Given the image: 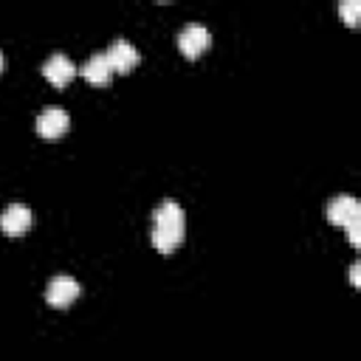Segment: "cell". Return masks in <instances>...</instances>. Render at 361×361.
<instances>
[{
	"label": "cell",
	"instance_id": "cell-11",
	"mask_svg": "<svg viewBox=\"0 0 361 361\" xmlns=\"http://www.w3.org/2000/svg\"><path fill=\"white\" fill-rule=\"evenodd\" d=\"M344 228H347L350 243H353V245H358V243H361V234H358V231H361V220H355V223H350V226H344Z\"/></svg>",
	"mask_w": 361,
	"mask_h": 361
},
{
	"label": "cell",
	"instance_id": "cell-10",
	"mask_svg": "<svg viewBox=\"0 0 361 361\" xmlns=\"http://www.w3.org/2000/svg\"><path fill=\"white\" fill-rule=\"evenodd\" d=\"M338 14L344 17V23L350 28H355L358 25V17H361V3L358 0H344V3H338Z\"/></svg>",
	"mask_w": 361,
	"mask_h": 361
},
{
	"label": "cell",
	"instance_id": "cell-2",
	"mask_svg": "<svg viewBox=\"0 0 361 361\" xmlns=\"http://www.w3.org/2000/svg\"><path fill=\"white\" fill-rule=\"evenodd\" d=\"M209 45H212V34L203 23H186L178 34V48L189 59H197L203 51H209Z\"/></svg>",
	"mask_w": 361,
	"mask_h": 361
},
{
	"label": "cell",
	"instance_id": "cell-3",
	"mask_svg": "<svg viewBox=\"0 0 361 361\" xmlns=\"http://www.w3.org/2000/svg\"><path fill=\"white\" fill-rule=\"evenodd\" d=\"M79 293H82V285H79L73 276L59 274V276H54V279L48 282V288H45V302L54 305V307H68Z\"/></svg>",
	"mask_w": 361,
	"mask_h": 361
},
{
	"label": "cell",
	"instance_id": "cell-9",
	"mask_svg": "<svg viewBox=\"0 0 361 361\" xmlns=\"http://www.w3.org/2000/svg\"><path fill=\"white\" fill-rule=\"evenodd\" d=\"M79 71H82V76H85L90 85H107L110 76H113V68H110V62H107L104 54H93V56H87L85 65H82Z\"/></svg>",
	"mask_w": 361,
	"mask_h": 361
},
{
	"label": "cell",
	"instance_id": "cell-12",
	"mask_svg": "<svg viewBox=\"0 0 361 361\" xmlns=\"http://www.w3.org/2000/svg\"><path fill=\"white\" fill-rule=\"evenodd\" d=\"M358 268H361L358 262H353V265H350V282H353V285H358Z\"/></svg>",
	"mask_w": 361,
	"mask_h": 361
},
{
	"label": "cell",
	"instance_id": "cell-7",
	"mask_svg": "<svg viewBox=\"0 0 361 361\" xmlns=\"http://www.w3.org/2000/svg\"><path fill=\"white\" fill-rule=\"evenodd\" d=\"M68 127H71V116L62 107H45L37 116V133L42 138H59Z\"/></svg>",
	"mask_w": 361,
	"mask_h": 361
},
{
	"label": "cell",
	"instance_id": "cell-5",
	"mask_svg": "<svg viewBox=\"0 0 361 361\" xmlns=\"http://www.w3.org/2000/svg\"><path fill=\"white\" fill-rule=\"evenodd\" d=\"M104 56H107L110 68H113V71H118V73H127V71H133V68L138 65V59H141L138 48H135V45H130L127 39H121V37H118V39H113V42L107 45Z\"/></svg>",
	"mask_w": 361,
	"mask_h": 361
},
{
	"label": "cell",
	"instance_id": "cell-6",
	"mask_svg": "<svg viewBox=\"0 0 361 361\" xmlns=\"http://www.w3.org/2000/svg\"><path fill=\"white\" fill-rule=\"evenodd\" d=\"M31 209L25 203H8L6 212L0 214V228L8 234V237H17V234H25L31 228Z\"/></svg>",
	"mask_w": 361,
	"mask_h": 361
},
{
	"label": "cell",
	"instance_id": "cell-1",
	"mask_svg": "<svg viewBox=\"0 0 361 361\" xmlns=\"http://www.w3.org/2000/svg\"><path fill=\"white\" fill-rule=\"evenodd\" d=\"M186 234V214L180 209V203H175L172 197L161 200L152 212V245L161 254H172Z\"/></svg>",
	"mask_w": 361,
	"mask_h": 361
},
{
	"label": "cell",
	"instance_id": "cell-8",
	"mask_svg": "<svg viewBox=\"0 0 361 361\" xmlns=\"http://www.w3.org/2000/svg\"><path fill=\"white\" fill-rule=\"evenodd\" d=\"M42 73H45V79H48L51 85L62 87V85H68V82L73 79L76 65H73V59H71V56H65V54H54V56H48V59H45Z\"/></svg>",
	"mask_w": 361,
	"mask_h": 361
},
{
	"label": "cell",
	"instance_id": "cell-4",
	"mask_svg": "<svg viewBox=\"0 0 361 361\" xmlns=\"http://www.w3.org/2000/svg\"><path fill=\"white\" fill-rule=\"evenodd\" d=\"M327 220L333 226H341V228L350 226V223H355V220H361L358 200L353 195H336V197H330V203H327Z\"/></svg>",
	"mask_w": 361,
	"mask_h": 361
},
{
	"label": "cell",
	"instance_id": "cell-13",
	"mask_svg": "<svg viewBox=\"0 0 361 361\" xmlns=\"http://www.w3.org/2000/svg\"><path fill=\"white\" fill-rule=\"evenodd\" d=\"M3 62H6V59H3V54H0V71H3Z\"/></svg>",
	"mask_w": 361,
	"mask_h": 361
}]
</instances>
